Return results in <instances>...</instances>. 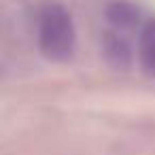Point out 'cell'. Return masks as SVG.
<instances>
[{
  "mask_svg": "<svg viewBox=\"0 0 155 155\" xmlns=\"http://www.w3.org/2000/svg\"><path fill=\"white\" fill-rule=\"evenodd\" d=\"M36 32H38V47L45 53V58L53 62H64L72 55L74 26H72L70 13L62 5L47 2L38 11Z\"/></svg>",
  "mask_w": 155,
  "mask_h": 155,
  "instance_id": "1",
  "label": "cell"
},
{
  "mask_svg": "<svg viewBox=\"0 0 155 155\" xmlns=\"http://www.w3.org/2000/svg\"><path fill=\"white\" fill-rule=\"evenodd\" d=\"M102 53H104V60L117 70H125V68L132 66V47L127 45V41L119 32L104 34Z\"/></svg>",
  "mask_w": 155,
  "mask_h": 155,
  "instance_id": "2",
  "label": "cell"
},
{
  "mask_svg": "<svg viewBox=\"0 0 155 155\" xmlns=\"http://www.w3.org/2000/svg\"><path fill=\"white\" fill-rule=\"evenodd\" d=\"M106 19L117 30H130L140 21V9L127 0H115L106 7Z\"/></svg>",
  "mask_w": 155,
  "mask_h": 155,
  "instance_id": "3",
  "label": "cell"
},
{
  "mask_svg": "<svg viewBox=\"0 0 155 155\" xmlns=\"http://www.w3.org/2000/svg\"><path fill=\"white\" fill-rule=\"evenodd\" d=\"M138 60L147 74L155 77V19H149L138 38Z\"/></svg>",
  "mask_w": 155,
  "mask_h": 155,
  "instance_id": "4",
  "label": "cell"
}]
</instances>
